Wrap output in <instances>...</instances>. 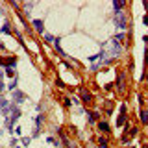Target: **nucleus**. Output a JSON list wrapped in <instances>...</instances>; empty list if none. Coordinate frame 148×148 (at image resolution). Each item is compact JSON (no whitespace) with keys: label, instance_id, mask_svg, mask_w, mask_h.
Segmentation results:
<instances>
[{"label":"nucleus","instance_id":"obj_1","mask_svg":"<svg viewBox=\"0 0 148 148\" xmlns=\"http://www.w3.org/2000/svg\"><path fill=\"white\" fill-rule=\"evenodd\" d=\"M78 95H80V102L83 106H89L92 102V92L87 89V87H80V89H78Z\"/></svg>","mask_w":148,"mask_h":148},{"label":"nucleus","instance_id":"obj_2","mask_svg":"<svg viewBox=\"0 0 148 148\" xmlns=\"http://www.w3.org/2000/svg\"><path fill=\"white\" fill-rule=\"evenodd\" d=\"M102 120V113L100 109H95V111H89L87 109V124L89 126H96V122Z\"/></svg>","mask_w":148,"mask_h":148},{"label":"nucleus","instance_id":"obj_3","mask_svg":"<svg viewBox=\"0 0 148 148\" xmlns=\"http://www.w3.org/2000/svg\"><path fill=\"white\" fill-rule=\"evenodd\" d=\"M115 87H117L119 92L126 91V72H119L117 78H115Z\"/></svg>","mask_w":148,"mask_h":148},{"label":"nucleus","instance_id":"obj_4","mask_svg":"<svg viewBox=\"0 0 148 148\" xmlns=\"http://www.w3.org/2000/svg\"><path fill=\"white\" fill-rule=\"evenodd\" d=\"M115 24L119 26V30H126L128 28V17H126V13H115Z\"/></svg>","mask_w":148,"mask_h":148},{"label":"nucleus","instance_id":"obj_5","mask_svg":"<svg viewBox=\"0 0 148 148\" xmlns=\"http://www.w3.org/2000/svg\"><path fill=\"white\" fill-rule=\"evenodd\" d=\"M96 130H98L100 133H104V135H109L111 133V124H109V120L108 119H102L96 122Z\"/></svg>","mask_w":148,"mask_h":148},{"label":"nucleus","instance_id":"obj_6","mask_svg":"<svg viewBox=\"0 0 148 148\" xmlns=\"http://www.w3.org/2000/svg\"><path fill=\"white\" fill-rule=\"evenodd\" d=\"M96 148H111L109 137L108 135H98L96 137Z\"/></svg>","mask_w":148,"mask_h":148},{"label":"nucleus","instance_id":"obj_7","mask_svg":"<svg viewBox=\"0 0 148 148\" xmlns=\"http://www.w3.org/2000/svg\"><path fill=\"white\" fill-rule=\"evenodd\" d=\"M109 54H111V58H113V59H117V56L122 54V45L117 43V41L113 39V46L109 48Z\"/></svg>","mask_w":148,"mask_h":148},{"label":"nucleus","instance_id":"obj_8","mask_svg":"<svg viewBox=\"0 0 148 148\" xmlns=\"http://www.w3.org/2000/svg\"><path fill=\"white\" fill-rule=\"evenodd\" d=\"M32 26L35 28V32H37V34L45 35V22L41 21V18H34V21H32Z\"/></svg>","mask_w":148,"mask_h":148},{"label":"nucleus","instance_id":"obj_9","mask_svg":"<svg viewBox=\"0 0 148 148\" xmlns=\"http://www.w3.org/2000/svg\"><path fill=\"white\" fill-rule=\"evenodd\" d=\"M24 100H26V95H24V92H21L18 89L13 91V104H15V106H21Z\"/></svg>","mask_w":148,"mask_h":148},{"label":"nucleus","instance_id":"obj_10","mask_svg":"<svg viewBox=\"0 0 148 148\" xmlns=\"http://www.w3.org/2000/svg\"><path fill=\"white\" fill-rule=\"evenodd\" d=\"M139 122L143 126H148V108H141V111H139Z\"/></svg>","mask_w":148,"mask_h":148},{"label":"nucleus","instance_id":"obj_11","mask_svg":"<svg viewBox=\"0 0 148 148\" xmlns=\"http://www.w3.org/2000/svg\"><path fill=\"white\" fill-rule=\"evenodd\" d=\"M128 122H130V120H128V115H120L119 113V117L115 119V126H117V128H124Z\"/></svg>","mask_w":148,"mask_h":148},{"label":"nucleus","instance_id":"obj_12","mask_svg":"<svg viewBox=\"0 0 148 148\" xmlns=\"http://www.w3.org/2000/svg\"><path fill=\"white\" fill-rule=\"evenodd\" d=\"M0 32H2V34H6V35H13L15 28L11 26V22H9V21H6V22H4V26L0 28Z\"/></svg>","mask_w":148,"mask_h":148},{"label":"nucleus","instance_id":"obj_13","mask_svg":"<svg viewBox=\"0 0 148 148\" xmlns=\"http://www.w3.org/2000/svg\"><path fill=\"white\" fill-rule=\"evenodd\" d=\"M43 122H45V115H39V117L35 119V132H34V135H35V137L39 135V132H41V126H43Z\"/></svg>","mask_w":148,"mask_h":148},{"label":"nucleus","instance_id":"obj_14","mask_svg":"<svg viewBox=\"0 0 148 148\" xmlns=\"http://www.w3.org/2000/svg\"><path fill=\"white\" fill-rule=\"evenodd\" d=\"M124 8H126V2H124V0H113V9H115V13H120Z\"/></svg>","mask_w":148,"mask_h":148},{"label":"nucleus","instance_id":"obj_15","mask_svg":"<svg viewBox=\"0 0 148 148\" xmlns=\"http://www.w3.org/2000/svg\"><path fill=\"white\" fill-rule=\"evenodd\" d=\"M54 50L61 56V58H65V52H63V48H61V39H59V37H56V41H54Z\"/></svg>","mask_w":148,"mask_h":148},{"label":"nucleus","instance_id":"obj_16","mask_svg":"<svg viewBox=\"0 0 148 148\" xmlns=\"http://www.w3.org/2000/svg\"><path fill=\"white\" fill-rule=\"evenodd\" d=\"M115 41H117V43H120L122 45L124 43V39H126V34H124V32H119V34H115V37H113Z\"/></svg>","mask_w":148,"mask_h":148},{"label":"nucleus","instance_id":"obj_17","mask_svg":"<svg viewBox=\"0 0 148 148\" xmlns=\"http://www.w3.org/2000/svg\"><path fill=\"white\" fill-rule=\"evenodd\" d=\"M63 108H72V100L71 98H69V96H65V98H63Z\"/></svg>","mask_w":148,"mask_h":148},{"label":"nucleus","instance_id":"obj_18","mask_svg":"<svg viewBox=\"0 0 148 148\" xmlns=\"http://www.w3.org/2000/svg\"><path fill=\"white\" fill-rule=\"evenodd\" d=\"M6 76L11 78V80H15V69H6Z\"/></svg>","mask_w":148,"mask_h":148},{"label":"nucleus","instance_id":"obj_19","mask_svg":"<svg viewBox=\"0 0 148 148\" xmlns=\"http://www.w3.org/2000/svg\"><path fill=\"white\" fill-rule=\"evenodd\" d=\"M104 104H106V113L111 115L113 113V104H111V102H104Z\"/></svg>","mask_w":148,"mask_h":148},{"label":"nucleus","instance_id":"obj_20","mask_svg":"<svg viewBox=\"0 0 148 148\" xmlns=\"http://www.w3.org/2000/svg\"><path fill=\"white\" fill-rule=\"evenodd\" d=\"M119 113H120V115H128V106H126V104H120Z\"/></svg>","mask_w":148,"mask_h":148},{"label":"nucleus","instance_id":"obj_21","mask_svg":"<svg viewBox=\"0 0 148 148\" xmlns=\"http://www.w3.org/2000/svg\"><path fill=\"white\" fill-rule=\"evenodd\" d=\"M43 37H45V41H46V43H52V45H54V41H56V37H54V35H50V34H45Z\"/></svg>","mask_w":148,"mask_h":148},{"label":"nucleus","instance_id":"obj_22","mask_svg":"<svg viewBox=\"0 0 148 148\" xmlns=\"http://www.w3.org/2000/svg\"><path fill=\"white\" fill-rule=\"evenodd\" d=\"M8 89L9 91H17V78H15V80H11V83L8 85Z\"/></svg>","mask_w":148,"mask_h":148},{"label":"nucleus","instance_id":"obj_23","mask_svg":"<svg viewBox=\"0 0 148 148\" xmlns=\"http://www.w3.org/2000/svg\"><path fill=\"white\" fill-rule=\"evenodd\" d=\"M56 85H58V87H61V89H65V83H63L61 78H56Z\"/></svg>","mask_w":148,"mask_h":148},{"label":"nucleus","instance_id":"obj_24","mask_svg":"<svg viewBox=\"0 0 148 148\" xmlns=\"http://www.w3.org/2000/svg\"><path fill=\"white\" fill-rule=\"evenodd\" d=\"M145 65L148 67V48H145Z\"/></svg>","mask_w":148,"mask_h":148},{"label":"nucleus","instance_id":"obj_25","mask_svg":"<svg viewBox=\"0 0 148 148\" xmlns=\"http://www.w3.org/2000/svg\"><path fill=\"white\" fill-rule=\"evenodd\" d=\"M143 24L148 26V13H145V17H143Z\"/></svg>","mask_w":148,"mask_h":148},{"label":"nucleus","instance_id":"obj_26","mask_svg":"<svg viewBox=\"0 0 148 148\" xmlns=\"http://www.w3.org/2000/svg\"><path fill=\"white\" fill-rule=\"evenodd\" d=\"M113 87H115V83H108V85H106V91H113Z\"/></svg>","mask_w":148,"mask_h":148},{"label":"nucleus","instance_id":"obj_27","mask_svg":"<svg viewBox=\"0 0 148 148\" xmlns=\"http://www.w3.org/2000/svg\"><path fill=\"white\" fill-rule=\"evenodd\" d=\"M98 67H100L98 63H92V65H91V71H98Z\"/></svg>","mask_w":148,"mask_h":148},{"label":"nucleus","instance_id":"obj_28","mask_svg":"<svg viewBox=\"0 0 148 148\" xmlns=\"http://www.w3.org/2000/svg\"><path fill=\"white\" fill-rule=\"evenodd\" d=\"M22 145H24V146H28V145H30V139H28V137H24V139H22Z\"/></svg>","mask_w":148,"mask_h":148},{"label":"nucleus","instance_id":"obj_29","mask_svg":"<svg viewBox=\"0 0 148 148\" xmlns=\"http://www.w3.org/2000/svg\"><path fill=\"white\" fill-rule=\"evenodd\" d=\"M143 8H145L146 13H148V0H143Z\"/></svg>","mask_w":148,"mask_h":148},{"label":"nucleus","instance_id":"obj_30","mask_svg":"<svg viewBox=\"0 0 148 148\" xmlns=\"http://www.w3.org/2000/svg\"><path fill=\"white\" fill-rule=\"evenodd\" d=\"M143 41H145V45H146V48H148V34L143 35Z\"/></svg>","mask_w":148,"mask_h":148},{"label":"nucleus","instance_id":"obj_31","mask_svg":"<svg viewBox=\"0 0 148 148\" xmlns=\"http://www.w3.org/2000/svg\"><path fill=\"white\" fill-rule=\"evenodd\" d=\"M15 133H17V135H21V133H22V130H21V126H17V128H15Z\"/></svg>","mask_w":148,"mask_h":148},{"label":"nucleus","instance_id":"obj_32","mask_svg":"<svg viewBox=\"0 0 148 148\" xmlns=\"http://www.w3.org/2000/svg\"><path fill=\"white\" fill-rule=\"evenodd\" d=\"M9 6H11V8H15V9H18V4H17V2H9Z\"/></svg>","mask_w":148,"mask_h":148},{"label":"nucleus","instance_id":"obj_33","mask_svg":"<svg viewBox=\"0 0 148 148\" xmlns=\"http://www.w3.org/2000/svg\"><path fill=\"white\" fill-rule=\"evenodd\" d=\"M4 91H6V85H4V83L0 82V92H4Z\"/></svg>","mask_w":148,"mask_h":148},{"label":"nucleus","instance_id":"obj_34","mask_svg":"<svg viewBox=\"0 0 148 148\" xmlns=\"http://www.w3.org/2000/svg\"><path fill=\"white\" fill-rule=\"evenodd\" d=\"M4 50H6V45H4V43H0V52H4Z\"/></svg>","mask_w":148,"mask_h":148},{"label":"nucleus","instance_id":"obj_35","mask_svg":"<svg viewBox=\"0 0 148 148\" xmlns=\"http://www.w3.org/2000/svg\"><path fill=\"white\" fill-rule=\"evenodd\" d=\"M130 148H135V146H130Z\"/></svg>","mask_w":148,"mask_h":148},{"label":"nucleus","instance_id":"obj_36","mask_svg":"<svg viewBox=\"0 0 148 148\" xmlns=\"http://www.w3.org/2000/svg\"><path fill=\"white\" fill-rule=\"evenodd\" d=\"M143 148H148V146H143Z\"/></svg>","mask_w":148,"mask_h":148}]
</instances>
